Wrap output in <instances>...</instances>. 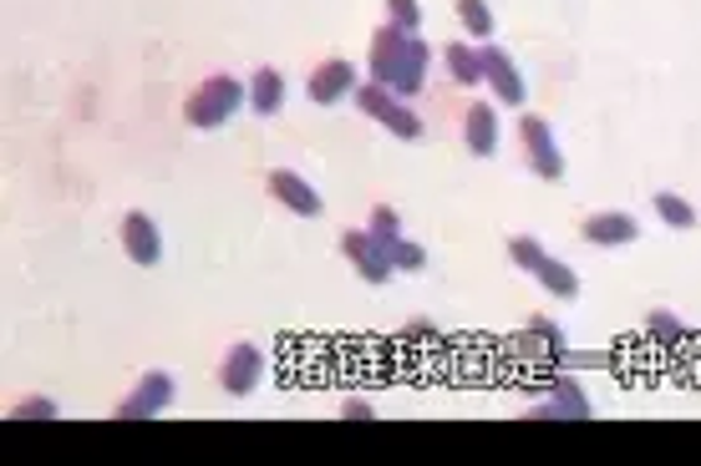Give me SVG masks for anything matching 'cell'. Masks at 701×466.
I'll return each mask as SVG.
<instances>
[{
  "mask_svg": "<svg viewBox=\"0 0 701 466\" xmlns=\"http://www.w3.org/2000/svg\"><path fill=\"white\" fill-rule=\"evenodd\" d=\"M427 61H433V51H427L417 31H402L392 21L371 31V82L387 86V92L412 102L422 92V82H427Z\"/></svg>",
  "mask_w": 701,
  "mask_h": 466,
  "instance_id": "cell-1",
  "label": "cell"
},
{
  "mask_svg": "<svg viewBox=\"0 0 701 466\" xmlns=\"http://www.w3.org/2000/svg\"><path fill=\"white\" fill-rule=\"evenodd\" d=\"M244 102H250V92H244L229 71H214V77H204V82L188 92V102H183V123L209 132V127H225Z\"/></svg>",
  "mask_w": 701,
  "mask_h": 466,
  "instance_id": "cell-2",
  "label": "cell"
},
{
  "mask_svg": "<svg viewBox=\"0 0 701 466\" xmlns=\"http://www.w3.org/2000/svg\"><path fill=\"white\" fill-rule=\"evenodd\" d=\"M356 107H361L366 117H377L392 138H402V142H417L422 138V123H417V112H412V102H407V96H397V92H387V86L361 82V86H356Z\"/></svg>",
  "mask_w": 701,
  "mask_h": 466,
  "instance_id": "cell-3",
  "label": "cell"
},
{
  "mask_svg": "<svg viewBox=\"0 0 701 466\" xmlns=\"http://www.w3.org/2000/svg\"><path fill=\"white\" fill-rule=\"evenodd\" d=\"M173 396H179L173 375H169V371H148V375H142V381L113 406V416H117V421H153V416H163V411L173 406Z\"/></svg>",
  "mask_w": 701,
  "mask_h": 466,
  "instance_id": "cell-4",
  "label": "cell"
},
{
  "mask_svg": "<svg viewBox=\"0 0 701 466\" xmlns=\"http://www.w3.org/2000/svg\"><path fill=\"white\" fill-rule=\"evenodd\" d=\"M519 142H524V158H529V167L539 173V178L544 183L564 178V152L554 148V132H549V123L539 117V112H524L519 117Z\"/></svg>",
  "mask_w": 701,
  "mask_h": 466,
  "instance_id": "cell-5",
  "label": "cell"
},
{
  "mask_svg": "<svg viewBox=\"0 0 701 466\" xmlns=\"http://www.w3.org/2000/svg\"><path fill=\"white\" fill-rule=\"evenodd\" d=\"M260 381H265V350L254 340L229 345L225 360H219V385H225L229 396H254Z\"/></svg>",
  "mask_w": 701,
  "mask_h": 466,
  "instance_id": "cell-6",
  "label": "cell"
},
{
  "mask_svg": "<svg viewBox=\"0 0 701 466\" xmlns=\"http://www.w3.org/2000/svg\"><path fill=\"white\" fill-rule=\"evenodd\" d=\"M589 396L579 391L575 381H554V385H544V396H533V406L524 416L529 421H589Z\"/></svg>",
  "mask_w": 701,
  "mask_h": 466,
  "instance_id": "cell-7",
  "label": "cell"
},
{
  "mask_svg": "<svg viewBox=\"0 0 701 466\" xmlns=\"http://www.w3.org/2000/svg\"><path fill=\"white\" fill-rule=\"evenodd\" d=\"M341 254L356 264V275H361L366 284H387V279L397 275L392 259L381 254V244H377V233L371 229H346L341 233Z\"/></svg>",
  "mask_w": 701,
  "mask_h": 466,
  "instance_id": "cell-8",
  "label": "cell"
},
{
  "mask_svg": "<svg viewBox=\"0 0 701 466\" xmlns=\"http://www.w3.org/2000/svg\"><path fill=\"white\" fill-rule=\"evenodd\" d=\"M356 67H350L346 56H331V61H321V67L306 77V96L310 102H321V107H331V102H341V96H356Z\"/></svg>",
  "mask_w": 701,
  "mask_h": 466,
  "instance_id": "cell-9",
  "label": "cell"
},
{
  "mask_svg": "<svg viewBox=\"0 0 701 466\" xmlns=\"http://www.w3.org/2000/svg\"><path fill=\"white\" fill-rule=\"evenodd\" d=\"M478 56H483V82L498 92V102L504 107H524V77H519V67H514V56L504 51V46H478Z\"/></svg>",
  "mask_w": 701,
  "mask_h": 466,
  "instance_id": "cell-10",
  "label": "cell"
},
{
  "mask_svg": "<svg viewBox=\"0 0 701 466\" xmlns=\"http://www.w3.org/2000/svg\"><path fill=\"white\" fill-rule=\"evenodd\" d=\"M117 238H123V254L133 264H158L163 259V233H158V223L148 219V213H123V229H117Z\"/></svg>",
  "mask_w": 701,
  "mask_h": 466,
  "instance_id": "cell-11",
  "label": "cell"
},
{
  "mask_svg": "<svg viewBox=\"0 0 701 466\" xmlns=\"http://www.w3.org/2000/svg\"><path fill=\"white\" fill-rule=\"evenodd\" d=\"M269 198H275V203H285L290 213H300V219H315V213L325 208L321 193L310 188L295 167H275V173H269Z\"/></svg>",
  "mask_w": 701,
  "mask_h": 466,
  "instance_id": "cell-12",
  "label": "cell"
},
{
  "mask_svg": "<svg viewBox=\"0 0 701 466\" xmlns=\"http://www.w3.org/2000/svg\"><path fill=\"white\" fill-rule=\"evenodd\" d=\"M463 142L473 158H493V152H498V112H493L489 102H473V107L463 112Z\"/></svg>",
  "mask_w": 701,
  "mask_h": 466,
  "instance_id": "cell-13",
  "label": "cell"
},
{
  "mask_svg": "<svg viewBox=\"0 0 701 466\" xmlns=\"http://www.w3.org/2000/svg\"><path fill=\"white\" fill-rule=\"evenodd\" d=\"M585 238L600 248H620V244H635V238H641V223H635L631 213H589Z\"/></svg>",
  "mask_w": 701,
  "mask_h": 466,
  "instance_id": "cell-14",
  "label": "cell"
},
{
  "mask_svg": "<svg viewBox=\"0 0 701 466\" xmlns=\"http://www.w3.org/2000/svg\"><path fill=\"white\" fill-rule=\"evenodd\" d=\"M250 107H254V117H275V112L285 107V77H280V67H260L250 77Z\"/></svg>",
  "mask_w": 701,
  "mask_h": 466,
  "instance_id": "cell-15",
  "label": "cell"
},
{
  "mask_svg": "<svg viewBox=\"0 0 701 466\" xmlns=\"http://www.w3.org/2000/svg\"><path fill=\"white\" fill-rule=\"evenodd\" d=\"M519 350H524V356H549V360H560V356H564V329L554 325V319L533 315L529 325H524V335H519Z\"/></svg>",
  "mask_w": 701,
  "mask_h": 466,
  "instance_id": "cell-16",
  "label": "cell"
},
{
  "mask_svg": "<svg viewBox=\"0 0 701 466\" xmlns=\"http://www.w3.org/2000/svg\"><path fill=\"white\" fill-rule=\"evenodd\" d=\"M443 61H448V77L458 86H478V82H483V56H478V46L448 42V46H443Z\"/></svg>",
  "mask_w": 701,
  "mask_h": 466,
  "instance_id": "cell-17",
  "label": "cell"
},
{
  "mask_svg": "<svg viewBox=\"0 0 701 466\" xmlns=\"http://www.w3.org/2000/svg\"><path fill=\"white\" fill-rule=\"evenodd\" d=\"M381 254L392 259V269H407V275H417V269H427V248L412 244L407 233H377Z\"/></svg>",
  "mask_w": 701,
  "mask_h": 466,
  "instance_id": "cell-18",
  "label": "cell"
},
{
  "mask_svg": "<svg viewBox=\"0 0 701 466\" xmlns=\"http://www.w3.org/2000/svg\"><path fill=\"white\" fill-rule=\"evenodd\" d=\"M645 335H651L656 345H666V350H681V345L691 340V329L681 325L671 310H651V315H645Z\"/></svg>",
  "mask_w": 701,
  "mask_h": 466,
  "instance_id": "cell-19",
  "label": "cell"
},
{
  "mask_svg": "<svg viewBox=\"0 0 701 466\" xmlns=\"http://www.w3.org/2000/svg\"><path fill=\"white\" fill-rule=\"evenodd\" d=\"M533 279H539V284H544L554 300H575V294H579V275H575V269H570L564 259H544Z\"/></svg>",
  "mask_w": 701,
  "mask_h": 466,
  "instance_id": "cell-20",
  "label": "cell"
},
{
  "mask_svg": "<svg viewBox=\"0 0 701 466\" xmlns=\"http://www.w3.org/2000/svg\"><path fill=\"white\" fill-rule=\"evenodd\" d=\"M452 11H458V26H463L473 42H489V36H493L489 0H452Z\"/></svg>",
  "mask_w": 701,
  "mask_h": 466,
  "instance_id": "cell-21",
  "label": "cell"
},
{
  "mask_svg": "<svg viewBox=\"0 0 701 466\" xmlns=\"http://www.w3.org/2000/svg\"><path fill=\"white\" fill-rule=\"evenodd\" d=\"M651 203H656L660 223H671V229H691V223H697V208H691L681 193H656Z\"/></svg>",
  "mask_w": 701,
  "mask_h": 466,
  "instance_id": "cell-22",
  "label": "cell"
},
{
  "mask_svg": "<svg viewBox=\"0 0 701 466\" xmlns=\"http://www.w3.org/2000/svg\"><path fill=\"white\" fill-rule=\"evenodd\" d=\"M508 259L519 264L524 275H539V264H544L549 254H544V244H539V238H529V233H514V238H508Z\"/></svg>",
  "mask_w": 701,
  "mask_h": 466,
  "instance_id": "cell-23",
  "label": "cell"
},
{
  "mask_svg": "<svg viewBox=\"0 0 701 466\" xmlns=\"http://www.w3.org/2000/svg\"><path fill=\"white\" fill-rule=\"evenodd\" d=\"M57 416H61V406L51 396H26L11 406V421H57Z\"/></svg>",
  "mask_w": 701,
  "mask_h": 466,
  "instance_id": "cell-24",
  "label": "cell"
},
{
  "mask_svg": "<svg viewBox=\"0 0 701 466\" xmlns=\"http://www.w3.org/2000/svg\"><path fill=\"white\" fill-rule=\"evenodd\" d=\"M387 21L402 31H422V5L417 0H387Z\"/></svg>",
  "mask_w": 701,
  "mask_h": 466,
  "instance_id": "cell-25",
  "label": "cell"
},
{
  "mask_svg": "<svg viewBox=\"0 0 701 466\" xmlns=\"http://www.w3.org/2000/svg\"><path fill=\"white\" fill-rule=\"evenodd\" d=\"M371 233H402V219H397V208L387 203H371V223H366Z\"/></svg>",
  "mask_w": 701,
  "mask_h": 466,
  "instance_id": "cell-26",
  "label": "cell"
},
{
  "mask_svg": "<svg viewBox=\"0 0 701 466\" xmlns=\"http://www.w3.org/2000/svg\"><path fill=\"white\" fill-rule=\"evenodd\" d=\"M341 416H346V421H371V406H366V400H346V406H341Z\"/></svg>",
  "mask_w": 701,
  "mask_h": 466,
  "instance_id": "cell-27",
  "label": "cell"
}]
</instances>
